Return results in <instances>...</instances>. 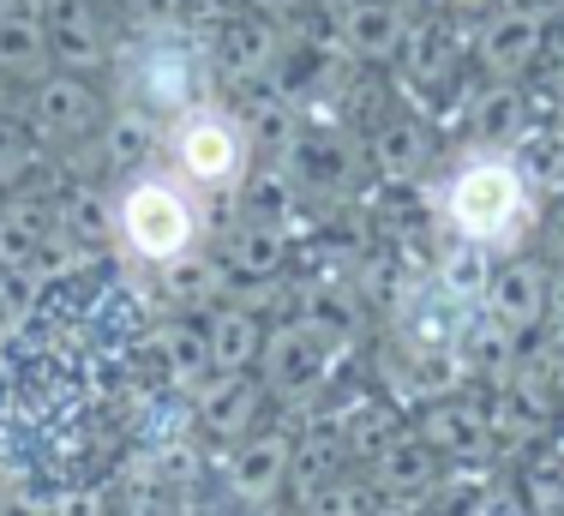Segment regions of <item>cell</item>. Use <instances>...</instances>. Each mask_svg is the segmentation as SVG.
Wrapping results in <instances>:
<instances>
[{
    "label": "cell",
    "mask_w": 564,
    "mask_h": 516,
    "mask_svg": "<svg viewBox=\"0 0 564 516\" xmlns=\"http://www.w3.org/2000/svg\"><path fill=\"white\" fill-rule=\"evenodd\" d=\"M445 223L463 235V247H517L534 223V186L517 169V157L480 151L445 181Z\"/></svg>",
    "instance_id": "1"
},
{
    "label": "cell",
    "mask_w": 564,
    "mask_h": 516,
    "mask_svg": "<svg viewBox=\"0 0 564 516\" xmlns=\"http://www.w3.org/2000/svg\"><path fill=\"white\" fill-rule=\"evenodd\" d=\"M115 235L139 265H181L186 252H198L205 235V211L174 174H132L115 198Z\"/></svg>",
    "instance_id": "2"
},
{
    "label": "cell",
    "mask_w": 564,
    "mask_h": 516,
    "mask_svg": "<svg viewBox=\"0 0 564 516\" xmlns=\"http://www.w3.org/2000/svg\"><path fill=\"white\" fill-rule=\"evenodd\" d=\"M120 85H127L132 108H144L151 120H174V115H186L193 103H205L210 61H205V49L193 43V31H181V24H156V31H144L139 43L127 49V61H120Z\"/></svg>",
    "instance_id": "3"
},
{
    "label": "cell",
    "mask_w": 564,
    "mask_h": 516,
    "mask_svg": "<svg viewBox=\"0 0 564 516\" xmlns=\"http://www.w3.org/2000/svg\"><path fill=\"white\" fill-rule=\"evenodd\" d=\"M174 162L193 186L205 193H235L247 186L252 169V132L235 108L217 103H193L186 115H174Z\"/></svg>",
    "instance_id": "4"
},
{
    "label": "cell",
    "mask_w": 564,
    "mask_h": 516,
    "mask_svg": "<svg viewBox=\"0 0 564 516\" xmlns=\"http://www.w3.org/2000/svg\"><path fill=\"white\" fill-rule=\"evenodd\" d=\"M259 378L282 402L313 397L330 378V336H318L313 324H301V319L271 324V331H264V348H259Z\"/></svg>",
    "instance_id": "5"
},
{
    "label": "cell",
    "mask_w": 564,
    "mask_h": 516,
    "mask_svg": "<svg viewBox=\"0 0 564 516\" xmlns=\"http://www.w3.org/2000/svg\"><path fill=\"white\" fill-rule=\"evenodd\" d=\"M90 120H97V97H90L85 73H36L31 108H24V127L36 132V144H66V139H85Z\"/></svg>",
    "instance_id": "6"
},
{
    "label": "cell",
    "mask_w": 564,
    "mask_h": 516,
    "mask_svg": "<svg viewBox=\"0 0 564 516\" xmlns=\"http://www.w3.org/2000/svg\"><path fill=\"white\" fill-rule=\"evenodd\" d=\"M546 301H553V289H546V265H534V258H510V265L487 270V289H480L487 319L505 324L510 336L541 331V324H546Z\"/></svg>",
    "instance_id": "7"
},
{
    "label": "cell",
    "mask_w": 564,
    "mask_h": 516,
    "mask_svg": "<svg viewBox=\"0 0 564 516\" xmlns=\"http://www.w3.org/2000/svg\"><path fill=\"white\" fill-rule=\"evenodd\" d=\"M289 474H294V439L289 432H247V439L235 444V456H228V469H223V486L240 505H271L282 486H289Z\"/></svg>",
    "instance_id": "8"
},
{
    "label": "cell",
    "mask_w": 564,
    "mask_h": 516,
    "mask_svg": "<svg viewBox=\"0 0 564 516\" xmlns=\"http://www.w3.org/2000/svg\"><path fill=\"white\" fill-rule=\"evenodd\" d=\"M546 49V12L541 7H499L480 31V66L492 78H522Z\"/></svg>",
    "instance_id": "9"
},
{
    "label": "cell",
    "mask_w": 564,
    "mask_h": 516,
    "mask_svg": "<svg viewBox=\"0 0 564 516\" xmlns=\"http://www.w3.org/2000/svg\"><path fill=\"white\" fill-rule=\"evenodd\" d=\"M193 397H198V420H205L217 439H247L271 390H264V378H252V366H247V373H210Z\"/></svg>",
    "instance_id": "10"
},
{
    "label": "cell",
    "mask_w": 564,
    "mask_h": 516,
    "mask_svg": "<svg viewBox=\"0 0 564 516\" xmlns=\"http://www.w3.org/2000/svg\"><path fill=\"white\" fill-rule=\"evenodd\" d=\"M438 486V451L421 432H391V439L372 451V493L384 498H421Z\"/></svg>",
    "instance_id": "11"
},
{
    "label": "cell",
    "mask_w": 564,
    "mask_h": 516,
    "mask_svg": "<svg viewBox=\"0 0 564 516\" xmlns=\"http://www.w3.org/2000/svg\"><path fill=\"white\" fill-rule=\"evenodd\" d=\"M282 24H271V19H259V12H235V19L217 31V66L228 78H264L276 66V54H282Z\"/></svg>",
    "instance_id": "12"
},
{
    "label": "cell",
    "mask_w": 564,
    "mask_h": 516,
    "mask_svg": "<svg viewBox=\"0 0 564 516\" xmlns=\"http://www.w3.org/2000/svg\"><path fill=\"white\" fill-rule=\"evenodd\" d=\"M414 432H421L438 456H480L492 444L487 409H480V402H468V397L426 402V415H421V427H414Z\"/></svg>",
    "instance_id": "13"
},
{
    "label": "cell",
    "mask_w": 564,
    "mask_h": 516,
    "mask_svg": "<svg viewBox=\"0 0 564 516\" xmlns=\"http://www.w3.org/2000/svg\"><path fill=\"white\" fill-rule=\"evenodd\" d=\"M337 36L355 61H391V54H402L409 24L391 0H355L348 12H337Z\"/></svg>",
    "instance_id": "14"
},
{
    "label": "cell",
    "mask_w": 564,
    "mask_h": 516,
    "mask_svg": "<svg viewBox=\"0 0 564 516\" xmlns=\"http://www.w3.org/2000/svg\"><path fill=\"white\" fill-rule=\"evenodd\" d=\"M282 258H289V228H282L276 216H247V223L235 228V240H228L223 265H228V277H240V282H271L282 270Z\"/></svg>",
    "instance_id": "15"
},
{
    "label": "cell",
    "mask_w": 564,
    "mask_h": 516,
    "mask_svg": "<svg viewBox=\"0 0 564 516\" xmlns=\"http://www.w3.org/2000/svg\"><path fill=\"white\" fill-rule=\"evenodd\" d=\"M205 336H210V361H217V373H247V366H259L264 324H259V312H252V307L217 301L205 312Z\"/></svg>",
    "instance_id": "16"
},
{
    "label": "cell",
    "mask_w": 564,
    "mask_h": 516,
    "mask_svg": "<svg viewBox=\"0 0 564 516\" xmlns=\"http://www.w3.org/2000/svg\"><path fill=\"white\" fill-rule=\"evenodd\" d=\"M48 235H55L48 211L24 205V198H7V205H0V270H7V277H31V265H36V252H43Z\"/></svg>",
    "instance_id": "17"
},
{
    "label": "cell",
    "mask_w": 564,
    "mask_h": 516,
    "mask_svg": "<svg viewBox=\"0 0 564 516\" xmlns=\"http://www.w3.org/2000/svg\"><path fill=\"white\" fill-rule=\"evenodd\" d=\"M156 348H163L169 385H181V390H198L210 373H217V361H210V336H205V324H193V319L169 324V331L156 336Z\"/></svg>",
    "instance_id": "18"
},
{
    "label": "cell",
    "mask_w": 564,
    "mask_h": 516,
    "mask_svg": "<svg viewBox=\"0 0 564 516\" xmlns=\"http://www.w3.org/2000/svg\"><path fill=\"white\" fill-rule=\"evenodd\" d=\"M48 61H55V54H48V19L43 12H12V19H0V73L36 78Z\"/></svg>",
    "instance_id": "19"
},
{
    "label": "cell",
    "mask_w": 564,
    "mask_h": 516,
    "mask_svg": "<svg viewBox=\"0 0 564 516\" xmlns=\"http://www.w3.org/2000/svg\"><path fill=\"white\" fill-rule=\"evenodd\" d=\"M48 223H55L61 240H102V235H115V205L102 193H90V186H73L48 211Z\"/></svg>",
    "instance_id": "20"
},
{
    "label": "cell",
    "mask_w": 564,
    "mask_h": 516,
    "mask_svg": "<svg viewBox=\"0 0 564 516\" xmlns=\"http://www.w3.org/2000/svg\"><path fill=\"white\" fill-rule=\"evenodd\" d=\"M468 127H475V139H487V144H517V132H522V90L510 85V78H499L492 90H480L475 108H468Z\"/></svg>",
    "instance_id": "21"
},
{
    "label": "cell",
    "mask_w": 564,
    "mask_h": 516,
    "mask_svg": "<svg viewBox=\"0 0 564 516\" xmlns=\"http://www.w3.org/2000/svg\"><path fill=\"white\" fill-rule=\"evenodd\" d=\"M517 169L534 193H564V132H517Z\"/></svg>",
    "instance_id": "22"
},
{
    "label": "cell",
    "mask_w": 564,
    "mask_h": 516,
    "mask_svg": "<svg viewBox=\"0 0 564 516\" xmlns=\"http://www.w3.org/2000/svg\"><path fill=\"white\" fill-rule=\"evenodd\" d=\"M151 151H156V120L144 115V108H127V115H115L109 127H102V157H109L115 169H139Z\"/></svg>",
    "instance_id": "23"
},
{
    "label": "cell",
    "mask_w": 564,
    "mask_h": 516,
    "mask_svg": "<svg viewBox=\"0 0 564 516\" xmlns=\"http://www.w3.org/2000/svg\"><path fill=\"white\" fill-rule=\"evenodd\" d=\"M372 157H379V174L414 181L421 162H426V132L409 127V120H391V127H379V139H372Z\"/></svg>",
    "instance_id": "24"
},
{
    "label": "cell",
    "mask_w": 564,
    "mask_h": 516,
    "mask_svg": "<svg viewBox=\"0 0 564 516\" xmlns=\"http://www.w3.org/2000/svg\"><path fill=\"white\" fill-rule=\"evenodd\" d=\"M402 54H409L414 78L438 85V78H451V66H456V36L445 31V24H414V31L402 36Z\"/></svg>",
    "instance_id": "25"
},
{
    "label": "cell",
    "mask_w": 564,
    "mask_h": 516,
    "mask_svg": "<svg viewBox=\"0 0 564 516\" xmlns=\"http://www.w3.org/2000/svg\"><path fill=\"white\" fill-rule=\"evenodd\" d=\"M36 162H43V144H36V132L24 127V120L0 115V193H19V186L36 174Z\"/></svg>",
    "instance_id": "26"
},
{
    "label": "cell",
    "mask_w": 564,
    "mask_h": 516,
    "mask_svg": "<svg viewBox=\"0 0 564 516\" xmlns=\"http://www.w3.org/2000/svg\"><path fill=\"white\" fill-rule=\"evenodd\" d=\"M456 312H463V301H456L451 289H426V301L414 307V343L421 348H456V336H463Z\"/></svg>",
    "instance_id": "27"
},
{
    "label": "cell",
    "mask_w": 564,
    "mask_h": 516,
    "mask_svg": "<svg viewBox=\"0 0 564 516\" xmlns=\"http://www.w3.org/2000/svg\"><path fill=\"white\" fill-rule=\"evenodd\" d=\"M367 510H372V486L367 481L330 474V481H318L313 493H306V516H367Z\"/></svg>",
    "instance_id": "28"
},
{
    "label": "cell",
    "mask_w": 564,
    "mask_h": 516,
    "mask_svg": "<svg viewBox=\"0 0 564 516\" xmlns=\"http://www.w3.org/2000/svg\"><path fill=\"white\" fill-rule=\"evenodd\" d=\"M169 270H174V294H186V301H210V307L223 301L228 265H210V258H193V252H186L181 265H169Z\"/></svg>",
    "instance_id": "29"
},
{
    "label": "cell",
    "mask_w": 564,
    "mask_h": 516,
    "mask_svg": "<svg viewBox=\"0 0 564 516\" xmlns=\"http://www.w3.org/2000/svg\"><path fill=\"white\" fill-rule=\"evenodd\" d=\"M301 324H313L318 336H343V331H355V307H348L343 294H306Z\"/></svg>",
    "instance_id": "30"
},
{
    "label": "cell",
    "mask_w": 564,
    "mask_h": 516,
    "mask_svg": "<svg viewBox=\"0 0 564 516\" xmlns=\"http://www.w3.org/2000/svg\"><path fill=\"white\" fill-rule=\"evenodd\" d=\"M487 427L499 432V439H529V432H534V409L517 397V390H505V397L487 409Z\"/></svg>",
    "instance_id": "31"
},
{
    "label": "cell",
    "mask_w": 564,
    "mask_h": 516,
    "mask_svg": "<svg viewBox=\"0 0 564 516\" xmlns=\"http://www.w3.org/2000/svg\"><path fill=\"white\" fill-rule=\"evenodd\" d=\"M127 12L139 19V31H156V24H181L186 0H127Z\"/></svg>",
    "instance_id": "32"
},
{
    "label": "cell",
    "mask_w": 564,
    "mask_h": 516,
    "mask_svg": "<svg viewBox=\"0 0 564 516\" xmlns=\"http://www.w3.org/2000/svg\"><path fill=\"white\" fill-rule=\"evenodd\" d=\"M240 7H247V12H259V19H271V24H289L294 12L306 7V0H240Z\"/></svg>",
    "instance_id": "33"
},
{
    "label": "cell",
    "mask_w": 564,
    "mask_h": 516,
    "mask_svg": "<svg viewBox=\"0 0 564 516\" xmlns=\"http://www.w3.org/2000/svg\"><path fill=\"white\" fill-rule=\"evenodd\" d=\"M558 505V474H553V463H541L534 469V510H553Z\"/></svg>",
    "instance_id": "34"
},
{
    "label": "cell",
    "mask_w": 564,
    "mask_h": 516,
    "mask_svg": "<svg viewBox=\"0 0 564 516\" xmlns=\"http://www.w3.org/2000/svg\"><path fill=\"white\" fill-rule=\"evenodd\" d=\"M0 516H55L43 505V498H31V493H12V498H0Z\"/></svg>",
    "instance_id": "35"
},
{
    "label": "cell",
    "mask_w": 564,
    "mask_h": 516,
    "mask_svg": "<svg viewBox=\"0 0 564 516\" xmlns=\"http://www.w3.org/2000/svg\"><path fill=\"white\" fill-rule=\"evenodd\" d=\"M487 516H534V505H529V498H522V493H492Z\"/></svg>",
    "instance_id": "36"
},
{
    "label": "cell",
    "mask_w": 564,
    "mask_h": 516,
    "mask_svg": "<svg viewBox=\"0 0 564 516\" xmlns=\"http://www.w3.org/2000/svg\"><path fill=\"white\" fill-rule=\"evenodd\" d=\"M367 516H414V510H409V498H384V493H379Z\"/></svg>",
    "instance_id": "37"
},
{
    "label": "cell",
    "mask_w": 564,
    "mask_h": 516,
    "mask_svg": "<svg viewBox=\"0 0 564 516\" xmlns=\"http://www.w3.org/2000/svg\"><path fill=\"white\" fill-rule=\"evenodd\" d=\"M7 282H12V277H7V270H0V312L12 307V289H7Z\"/></svg>",
    "instance_id": "38"
},
{
    "label": "cell",
    "mask_w": 564,
    "mask_h": 516,
    "mask_svg": "<svg viewBox=\"0 0 564 516\" xmlns=\"http://www.w3.org/2000/svg\"><path fill=\"white\" fill-rule=\"evenodd\" d=\"M252 516H282V510H276V498H271V505H252Z\"/></svg>",
    "instance_id": "39"
},
{
    "label": "cell",
    "mask_w": 564,
    "mask_h": 516,
    "mask_svg": "<svg viewBox=\"0 0 564 516\" xmlns=\"http://www.w3.org/2000/svg\"><path fill=\"white\" fill-rule=\"evenodd\" d=\"M463 7H487V0H463Z\"/></svg>",
    "instance_id": "40"
}]
</instances>
